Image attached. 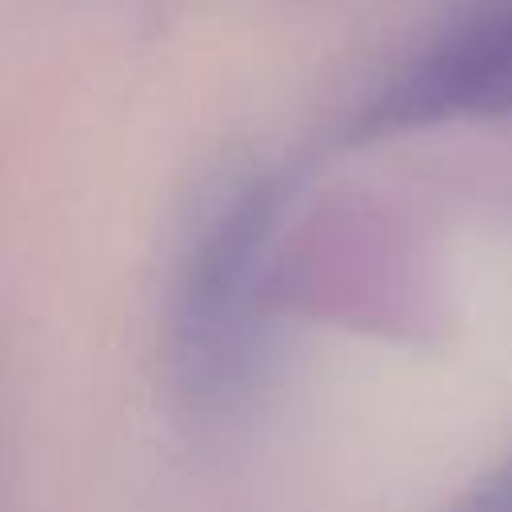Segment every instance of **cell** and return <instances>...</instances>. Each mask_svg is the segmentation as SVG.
Wrapping results in <instances>:
<instances>
[{
    "mask_svg": "<svg viewBox=\"0 0 512 512\" xmlns=\"http://www.w3.org/2000/svg\"><path fill=\"white\" fill-rule=\"evenodd\" d=\"M276 216V184L260 180L240 188L220 204V212L200 232L180 304H176V344L184 372L208 388L224 384L240 360V324L248 316L252 268Z\"/></svg>",
    "mask_w": 512,
    "mask_h": 512,
    "instance_id": "obj_2",
    "label": "cell"
},
{
    "mask_svg": "<svg viewBox=\"0 0 512 512\" xmlns=\"http://www.w3.org/2000/svg\"><path fill=\"white\" fill-rule=\"evenodd\" d=\"M440 512H512V452L492 464L476 484H468Z\"/></svg>",
    "mask_w": 512,
    "mask_h": 512,
    "instance_id": "obj_3",
    "label": "cell"
},
{
    "mask_svg": "<svg viewBox=\"0 0 512 512\" xmlns=\"http://www.w3.org/2000/svg\"><path fill=\"white\" fill-rule=\"evenodd\" d=\"M512 112V0H468L356 116L352 140Z\"/></svg>",
    "mask_w": 512,
    "mask_h": 512,
    "instance_id": "obj_1",
    "label": "cell"
}]
</instances>
